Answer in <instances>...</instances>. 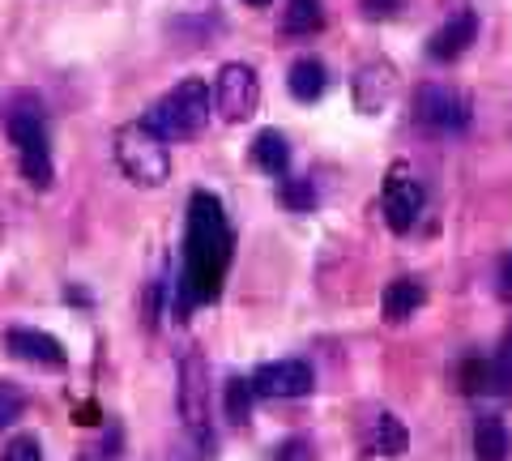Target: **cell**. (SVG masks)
Masks as SVG:
<instances>
[{
    "label": "cell",
    "mask_w": 512,
    "mask_h": 461,
    "mask_svg": "<svg viewBox=\"0 0 512 461\" xmlns=\"http://www.w3.org/2000/svg\"><path fill=\"white\" fill-rule=\"evenodd\" d=\"M0 461H43V444L35 436H13L0 449Z\"/></svg>",
    "instance_id": "cell-22"
},
{
    "label": "cell",
    "mask_w": 512,
    "mask_h": 461,
    "mask_svg": "<svg viewBox=\"0 0 512 461\" xmlns=\"http://www.w3.org/2000/svg\"><path fill=\"white\" fill-rule=\"evenodd\" d=\"M423 304H427V286L419 278H393L389 286H384V295H380V312H384V321L389 325L410 321Z\"/></svg>",
    "instance_id": "cell-13"
},
{
    "label": "cell",
    "mask_w": 512,
    "mask_h": 461,
    "mask_svg": "<svg viewBox=\"0 0 512 461\" xmlns=\"http://www.w3.org/2000/svg\"><path fill=\"white\" fill-rule=\"evenodd\" d=\"M269 461H316V449H312V440H308V436H291V440H282V444H278Z\"/></svg>",
    "instance_id": "cell-23"
},
{
    "label": "cell",
    "mask_w": 512,
    "mask_h": 461,
    "mask_svg": "<svg viewBox=\"0 0 512 461\" xmlns=\"http://www.w3.org/2000/svg\"><path fill=\"white\" fill-rule=\"evenodd\" d=\"M22 410H26V393L18 385H9V380H0V432H9L22 419Z\"/></svg>",
    "instance_id": "cell-21"
},
{
    "label": "cell",
    "mask_w": 512,
    "mask_h": 461,
    "mask_svg": "<svg viewBox=\"0 0 512 461\" xmlns=\"http://www.w3.org/2000/svg\"><path fill=\"white\" fill-rule=\"evenodd\" d=\"M329 86V69L320 65L316 56H299L291 69H286V90H291L295 103H316Z\"/></svg>",
    "instance_id": "cell-15"
},
{
    "label": "cell",
    "mask_w": 512,
    "mask_h": 461,
    "mask_svg": "<svg viewBox=\"0 0 512 461\" xmlns=\"http://www.w3.org/2000/svg\"><path fill=\"white\" fill-rule=\"evenodd\" d=\"M508 427L500 415H478L474 419V461H508Z\"/></svg>",
    "instance_id": "cell-16"
},
{
    "label": "cell",
    "mask_w": 512,
    "mask_h": 461,
    "mask_svg": "<svg viewBox=\"0 0 512 461\" xmlns=\"http://www.w3.org/2000/svg\"><path fill=\"white\" fill-rule=\"evenodd\" d=\"M367 18H393L397 9H402V0H359Z\"/></svg>",
    "instance_id": "cell-25"
},
{
    "label": "cell",
    "mask_w": 512,
    "mask_h": 461,
    "mask_svg": "<svg viewBox=\"0 0 512 461\" xmlns=\"http://www.w3.org/2000/svg\"><path fill=\"white\" fill-rule=\"evenodd\" d=\"M393 90H397V82H393L389 65H363L355 73V107L367 111V116H380V111L393 103Z\"/></svg>",
    "instance_id": "cell-12"
},
{
    "label": "cell",
    "mask_w": 512,
    "mask_h": 461,
    "mask_svg": "<svg viewBox=\"0 0 512 461\" xmlns=\"http://www.w3.org/2000/svg\"><path fill=\"white\" fill-rule=\"evenodd\" d=\"M180 419L197 440H210V402H205V359L197 351L180 355Z\"/></svg>",
    "instance_id": "cell-9"
},
{
    "label": "cell",
    "mask_w": 512,
    "mask_h": 461,
    "mask_svg": "<svg viewBox=\"0 0 512 461\" xmlns=\"http://www.w3.org/2000/svg\"><path fill=\"white\" fill-rule=\"evenodd\" d=\"M316 389V372L308 359H274L252 372V393L269 397V402H295Z\"/></svg>",
    "instance_id": "cell-7"
},
{
    "label": "cell",
    "mask_w": 512,
    "mask_h": 461,
    "mask_svg": "<svg viewBox=\"0 0 512 461\" xmlns=\"http://www.w3.org/2000/svg\"><path fill=\"white\" fill-rule=\"evenodd\" d=\"M252 380H231L227 385V419L244 427L252 419Z\"/></svg>",
    "instance_id": "cell-20"
},
{
    "label": "cell",
    "mask_w": 512,
    "mask_h": 461,
    "mask_svg": "<svg viewBox=\"0 0 512 461\" xmlns=\"http://www.w3.org/2000/svg\"><path fill=\"white\" fill-rule=\"evenodd\" d=\"M423 205H427V193H423V184L414 180V171L402 167V163L389 167V176H384V188H380V210H384V222H389V231L406 235L414 222H419Z\"/></svg>",
    "instance_id": "cell-6"
},
{
    "label": "cell",
    "mask_w": 512,
    "mask_h": 461,
    "mask_svg": "<svg viewBox=\"0 0 512 461\" xmlns=\"http://www.w3.org/2000/svg\"><path fill=\"white\" fill-rule=\"evenodd\" d=\"M414 120L431 133H461V129H470L474 107L466 94H457L448 86H423L419 99H414Z\"/></svg>",
    "instance_id": "cell-8"
},
{
    "label": "cell",
    "mask_w": 512,
    "mask_h": 461,
    "mask_svg": "<svg viewBox=\"0 0 512 461\" xmlns=\"http://www.w3.org/2000/svg\"><path fill=\"white\" fill-rule=\"evenodd\" d=\"M252 158H256V167L265 171V176H286V167H291V141H286V133L278 129H261L252 141Z\"/></svg>",
    "instance_id": "cell-17"
},
{
    "label": "cell",
    "mask_w": 512,
    "mask_h": 461,
    "mask_svg": "<svg viewBox=\"0 0 512 461\" xmlns=\"http://www.w3.org/2000/svg\"><path fill=\"white\" fill-rule=\"evenodd\" d=\"M214 107L227 124H244L256 116L261 107V82H256V69L244 65V60H227L218 69V82H214Z\"/></svg>",
    "instance_id": "cell-5"
},
{
    "label": "cell",
    "mask_w": 512,
    "mask_h": 461,
    "mask_svg": "<svg viewBox=\"0 0 512 461\" xmlns=\"http://www.w3.org/2000/svg\"><path fill=\"white\" fill-rule=\"evenodd\" d=\"M231 252H235V240H231L227 210H222V201L214 193L197 188L188 197V222H184V274H180L184 312L218 299L231 269Z\"/></svg>",
    "instance_id": "cell-1"
},
{
    "label": "cell",
    "mask_w": 512,
    "mask_h": 461,
    "mask_svg": "<svg viewBox=\"0 0 512 461\" xmlns=\"http://www.w3.org/2000/svg\"><path fill=\"white\" fill-rule=\"evenodd\" d=\"M5 346H9L13 359L35 363V368H64V363H69L60 338H52V333H43V329H26V325L9 329L5 333Z\"/></svg>",
    "instance_id": "cell-11"
},
{
    "label": "cell",
    "mask_w": 512,
    "mask_h": 461,
    "mask_svg": "<svg viewBox=\"0 0 512 461\" xmlns=\"http://www.w3.org/2000/svg\"><path fill=\"white\" fill-rule=\"evenodd\" d=\"M500 295L512 299V252H508L504 265H500Z\"/></svg>",
    "instance_id": "cell-26"
},
{
    "label": "cell",
    "mask_w": 512,
    "mask_h": 461,
    "mask_svg": "<svg viewBox=\"0 0 512 461\" xmlns=\"http://www.w3.org/2000/svg\"><path fill=\"white\" fill-rule=\"evenodd\" d=\"M406 444H410V432L393 410H376V415L367 419V449L376 457H397V453H406Z\"/></svg>",
    "instance_id": "cell-14"
},
{
    "label": "cell",
    "mask_w": 512,
    "mask_h": 461,
    "mask_svg": "<svg viewBox=\"0 0 512 461\" xmlns=\"http://www.w3.org/2000/svg\"><path fill=\"white\" fill-rule=\"evenodd\" d=\"M286 30L291 35H316L325 26V0H286Z\"/></svg>",
    "instance_id": "cell-18"
},
{
    "label": "cell",
    "mask_w": 512,
    "mask_h": 461,
    "mask_svg": "<svg viewBox=\"0 0 512 461\" xmlns=\"http://www.w3.org/2000/svg\"><path fill=\"white\" fill-rule=\"evenodd\" d=\"M210 111H214V90L205 86L201 77H184L180 86H171L163 99L141 116V124L163 141H188L210 124Z\"/></svg>",
    "instance_id": "cell-2"
},
{
    "label": "cell",
    "mask_w": 512,
    "mask_h": 461,
    "mask_svg": "<svg viewBox=\"0 0 512 461\" xmlns=\"http://www.w3.org/2000/svg\"><path fill=\"white\" fill-rule=\"evenodd\" d=\"M474 43H478V13L474 9H457L453 18H448L436 35L427 39V56L440 60V65H453V60L466 56Z\"/></svg>",
    "instance_id": "cell-10"
},
{
    "label": "cell",
    "mask_w": 512,
    "mask_h": 461,
    "mask_svg": "<svg viewBox=\"0 0 512 461\" xmlns=\"http://www.w3.org/2000/svg\"><path fill=\"white\" fill-rule=\"evenodd\" d=\"M248 5H256V9H261V5H269V0H248Z\"/></svg>",
    "instance_id": "cell-27"
},
{
    "label": "cell",
    "mask_w": 512,
    "mask_h": 461,
    "mask_svg": "<svg viewBox=\"0 0 512 461\" xmlns=\"http://www.w3.org/2000/svg\"><path fill=\"white\" fill-rule=\"evenodd\" d=\"M5 133L18 150V167H22V180L30 188H52L56 180V163H52V133H47V116L35 99H18L5 116Z\"/></svg>",
    "instance_id": "cell-3"
},
{
    "label": "cell",
    "mask_w": 512,
    "mask_h": 461,
    "mask_svg": "<svg viewBox=\"0 0 512 461\" xmlns=\"http://www.w3.org/2000/svg\"><path fill=\"white\" fill-rule=\"evenodd\" d=\"M116 163H120L124 176L141 188H158L171 176L167 141L154 137L146 124H128V129L116 133Z\"/></svg>",
    "instance_id": "cell-4"
},
{
    "label": "cell",
    "mask_w": 512,
    "mask_h": 461,
    "mask_svg": "<svg viewBox=\"0 0 512 461\" xmlns=\"http://www.w3.org/2000/svg\"><path fill=\"white\" fill-rule=\"evenodd\" d=\"M487 393L512 397V338L500 346V355L487 363Z\"/></svg>",
    "instance_id": "cell-19"
},
{
    "label": "cell",
    "mask_w": 512,
    "mask_h": 461,
    "mask_svg": "<svg viewBox=\"0 0 512 461\" xmlns=\"http://www.w3.org/2000/svg\"><path fill=\"white\" fill-rule=\"evenodd\" d=\"M282 201L291 210H308V205H316V188L308 180H282Z\"/></svg>",
    "instance_id": "cell-24"
}]
</instances>
